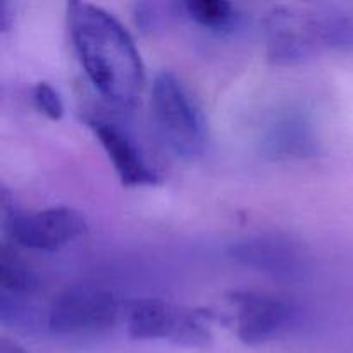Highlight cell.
Wrapping results in <instances>:
<instances>
[{
	"label": "cell",
	"mask_w": 353,
	"mask_h": 353,
	"mask_svg": "<svg viewBox=\"0 0 353 353\" xmlns=\"http://www.w3.org/2000/svg\"><path fill=\"white\" fill-rule=\"evenodd\" d=\"M33 99L38 110L43 112L48 119L59 121L64 116V103L57 90L47 81H40L33 88Z\"/></svg>",
	"instance_id": "13"
},
{
	"label": "cell",
	"mask_w": 353,
	"mask_h": 353,
	"mask_svg": "<svg viewBox=\"0 0 353 353\" xmlns=\"http://www.w3.org/2000/svg\"><path fill=\"white\" fill-rule=\"evenodd\" d=\"M88 126L112 162L117 176L126 186H150L159 183V176L145 161L143 154L119 126L100 117H90Z\"/></svg>",
	"instance_id": "10"
},
{
	"label": "cell",
	"mask_w": 353,
	"mask_h": 353,
	"mask_svg": "<svg viewBox=\"0 0 353 353\" xmlns=\"http://www.w3.org/2000/svg\"><path fill=\"white\" fill-rule=\"evenodd\" d=\"M10 26V3H3L2 6V14H0V28L6 33Z\"/></svg>",
	"instance_id": "16"
},
{
	"label": "cell",
	"mask_w": 353,
	"mask_h": 353,
	"mask_svg": "<svg viewBox=\"0 0 353 353\" xmlns=\"http://www.w3.org/2000/svg\"><path fill=\"white\" fill-rule=\"evenodd\" d=\"M259 150L271 161L312 157L319 150L316 124L303 107L285 105L271 110L257 134Z\"/></svg>",
	"instance_id": "8"
},
{
	"label": "cell",
	"mask_w": 353,
	"mask_h": 353,
	"mask_svg": "<svg viewBox=\"0 0 353 353\" xmlns=\"http://www.w3.org/2000/svg\"><path fill=\"white\" fill-rule=\"evenodd\" d=\"M228 299L234 310L238 338L248 347L265 345L288 333L299 317L288 300L268 293L233 292Z\"/></svg>",
	"instance_id": "7"
},
{
	"label": "cell",
	"mask_w": 353,
	"mask_h": 353,
	"mask_svg": "<svg viewBox=\"0 0 353 353\" xmlns=\"http://www.w3.org/2000/svg\"><path fill=\"white\" fill-rule=\"evenodd\" d=\"M181 9L196 24L216 31L233 30L240 19L236 7L224 0H188Z\"/></svg>",
	"instance_id": "12"
},
{
	"label": "cell",
	"mask_w": 353,
	"mask_h": 353,
	"mask_svg": "<svg viewBox=\"0 0 353 353\" xmlns=\"http://www.w3.org/2000/svg\"><path fill=\"white\" fill-rule=\"evenodd\" d=\"M152 110L168 147L178 157L195 161L207 145V124L200 107L181 79L161 71L152 83Z\"/></svg>",
	"instance_id": "3"
},
{
	"label": "cell",
	"mask_w": 353,
	"mask_h": 353,
	"mask_svg": "<svg viewBox=\"0 0 353 353\" xmlns=\"http://www.w3.org/2000/svg\"><path fill=\"white\" fill-rule=\"evenodd\" d=\"M37 274L24 265L9 247H2L0 252V293L17 299H31L38 292Z\"/></svg>",
	"instance_id": "11"
},
{
	"label": "cell",
	"mask_w": 353,
	"mask_h": 353,
	"mask_svg": "<svg viewBox=\"0 0 353 353\" xmlns=\"http://www.w3.org/2000/svg\"><path fill=\"white\" fill-rule=\"evenodd\" d=\"M264 24L268 55L274 64H299L326 47H353V17L345 14L274 7Z\"/></svg>",
	"instance_id": "2"
},
{
	"label": "cell",
	"mask_w": 353,
	"mask_h": 353,
	"mask_svg": "<svg viewBox=\"0 0 353 353\" xmlns=\"http://www.w3.org/2000/svg\"><path fill=\"white\" fill-rule=\"evenodd\" d=\"M0 353H30L24 350L21 345H17L16 341H12L10 338L2 336L0 338Z\"/></svg>",
	"instance_id": "15"
},
{
	"label": "cell",
	"mask_w": 353,
	"mask_h": 353,
	"mask_svg": "<svg viewBox=\"0 0 353 353\" xmlns=\"http://www.w3.org/2000/svg\"><path fill=\"white\" fill-rule=\"evenodd\" d=\"M119 316L114 293L102 288H71L54 299L47 310V327L55 334L81 336L110 330Z\"/></svg>",
	"instance_id": "5"
},
{
	"label": "cell",
	"mask_w": 353,
	"mask_h": 353,
	"mask_svg": "<svg viewBox=\"0 0 353 353\" xmlns=\"http://www.w3.org/2000/svg\"><path fill=\"white\" fill-rule=\"evenodd\" d=\"M205 317L159 299H138L126 309L128 333L134 340H168L181 347H205L210 341Z\"/></svg>",
	"instance_id": "4"
},
{
	"label": "cell",
	"mask_w": 353,
	"mask_h": 353,
	"mask_svg": "<svg viewBox=\"0 0 353 353\" xmlns=\"http://www.w3.org/2000/svg\"><path fill=\"white\" fill-rule=\"evenodd\" d=\"M6 214L3 228L16 245L30 250H59L79 240L88 230L85 216L71 207H50L37 212Z\"/></svg>",
	"instance_id": "6"
},
{
	"label": "cell",
	"mask_w": 353,
	"mask_h": 353,
	"mask_svg": "<svg viewBox=\"0 0 353 353\" xmlns=\"http://www.w3.org/2000/svg\"><path fill=\"white\" fill-rule=\"evenodd\" d=\"M164 9H168V6L164 3H154V2H140L134 3L133 7V17L137 26L140 28L145 33H152L154 30H157L165 19Z\"/></svg>",
	"instance_id": "14"
},
{
	"label": "cell",
	"mask_w": 353,
	"mask_h": 353,
	"mask_svg": "<svg viewBox=\"0 0 353 353\" xmlns=\"http://www.w3.org/2000/svg\"><path fill=\"white\" fill-rule=\"evenodd\" d=\"M72 47L92 85L117 109H133L145 86V68L130 31L109 10L88 2L68 6Z\"/></svg>",
	"instance_id": "1"
},
{
	"label": "cell",
	"mask_w": 353,
	"mask_h": 353,
	"mask_svg": "<svg viewBox=\"0 0 353 353\" xmlns=\"http://www.w3.org/2000/svg\"><path fill=\"white\" fill-rule=\"evenodd\" d=\"M231 261L278 279L300 278L307 259L302 245L283 234H255L228 247Z\"/></svg>",
	"instance_id": "9"
}]
</instances>
